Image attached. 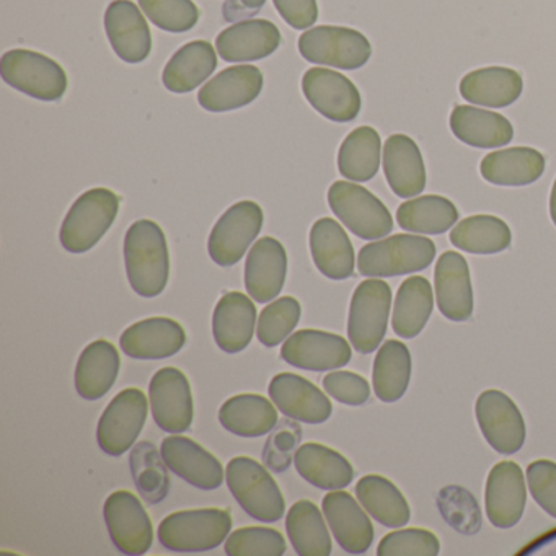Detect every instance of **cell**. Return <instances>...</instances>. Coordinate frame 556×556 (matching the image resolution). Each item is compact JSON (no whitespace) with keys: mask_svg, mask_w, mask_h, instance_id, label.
Returning <instances> with one entry per match:
<instances>
[{"mask_svg":"<svg viewBox=\"0 0 556 556\" xmlns=\"http://www.w3.org/2000/svg\"><path fill=\"white\" fill-rule=\"evenodd\" d=\"M126 275L141 298L161 295L170 278V253L164 230L154 220H136L125 237Z\"/></svg>","mask_w":556,"mask_h":556,"instance_id":"1","label":"cell"},{"mask_svg":"<svg viewBox=\"0 0 556 556\" xmlns=\"http://www.w3.org/2000/svg\"><path fill=\"white\" fill-rule=\"evenodd\" d=\"M232 530V516L219 507L178 510L162 520L159 542L168 552L201 553L223 545Z\"/></svg>","mask_w":556,"mask_h":556,"instance_id":"2","label":"cell"},{"mask_svg":"<svg viewBox=\"0 0 556 556\" xmlns=\"http://www.w3.org/2000/svg\"><path fill=\"white\" fill-rule=\"evenodd\" d=\"M226 481L237 503L252 519L271 523L285 516L281 488L255 458L245 455L232 458L227 464Z\"/></svg>","mask_w":556,"mask_h":556,"instance_id":"3","label":"cell"},{"mask_svg":"<svg viewBox=\"0 0 556 556\" xmlns=\"http://www.w3.org/2000/svg\"><path fill=\"white\" fill-rule=\"evenodd\" d=\"M435 258V245L421 236L400 233L363 247L357 268L366 278H395L429 268Z\"/></svg>","mask_w":556,"mask_h":556,"instance_id":"4","label":"cell"},{"mask_svg":"<svg viewBox=\"0 0 556 556\" xmlns=\"http://www.w3.org/2000/svg\"><path fill=\"white\" fill-rule=\"evenodd\" d=\"M119 213V198L106 188H93L77 198L61 226V245L86 253L103 239Z\"/></svg>","mask_w":556,"mask_h":556,"instance_id":"5","label":"cell"},{"mask_svg":"<svg viewBox=\"0 0 556 556\" xmlns=\"http://www.w3.org/2000/svg\"><path fill=\"white\" fill-rule=\"evenodd\" d=\"M0 76L18 92L41 102H60L70 84L56 61L30 50L8 51L0 61Z\"/></svg>","mask_w":556,"mask_h":556,"instance_id":"6","label":"cell"},{"mask_svg":"<svg viewBox=\"0 0 556 556\" xmlns=\"http://www.w3.org/2000/svg\"><path fill=\"white\" fill-rule=\"evenodd\" d=\"M392 289L382 279H366L351 299L348 338L354 350L370 354L380 346L389 327Z\"/></svg>","mask_w":556,"mask_h":556,"instance_id":"7","label":"cell"},{"mask_svg":"<svg viewBox=\"0 0 556 556\" xmlns=\"http://www.w3.org/2000/svg\"><path fill=\"white\" fill-rule=\"evenodd\" d=\"M328 204L343 226L359 239H383L393 230L392 214L386 204L359 185L334 181L328 190Z\"/></svg>","mask_w":556,"mask_h":556,"instance_id":"8","label":"cell"},{"mask_svg":"<svg viewBox=\"0 0 556 556\" xmlns=\"http://www.w3.org/2000/svg\"><path fill=\"white\" fill-rule=\"evenodd\" d=\"M299 53L312 64L356 71L369 63L372 47L361 31L353 28L321 25L301 35Z\"/></svg>","mask_w":556,"mask_h":556,"instance_id":"9","label":"cell"},{"mask_svg":"<svg viewBox=\"0 0 556 556\" xmlns=\"http://www.w3.org/2000/svg\"><path fill=\"white\" fill-rule=\"evenodd\" d=\"M265 223L262 206L255 201H240L217 220L207 240L211 260L223 268L237 265L255 242Z\"/></svg>","mask_w":556,"mask_h":556,"instance_id":"10","label":"cell"},{"mask_svg":"<svg viewBox=\"0 0 556 556\" xmlns=\"http://www.w3.org/2000/svg\"><path fill=\"white\" fill-rule=\"evenodd\" d=\"M148 396L139 389H125L109 403L99 426L97 442L110 457H122L138 441L148 421Z\"/></svg>","mask_w":556,"mask_h":556,"instance_id":"11","label":"cell"},{"mask_svg":"<svg viewBox=\"0 0 556 556\" xmlns=\"http://www.w3.org/2000/svg\"><path fill=\"white\" fill-rule=\"evenodd\" d=\"M106 529L113 545L129 556L144 555L154 542V527L141 500L131 491L110 494L103 506Z\"/></svg>","mask_w":556,"mask_h":556,"instance_id":"12","label":"cell"},{"mask_svg":"<svg viewBox=\"0 0 556 556\" xmlns=\"http://www.w3.org/2000/svg\"><path fill=\"white\" fill-rule=\"evenodd\" d=\"M152 418L162 431L180 434L188 431L194 416L190 380L177 367L157 370L149 383Z\"/></svg>","mask_w":556,"mask_h":556,"instance_id":"13","label":"cell"},{"mask_svg":"<svg viewBox=\"0 0 556 556\" xmlns=\"http://www.w3.org/2000/svg\"><path fill=\"white\" fill-rule=\"evenodd\" d=\"M481 434L501 455H513L522 448L527 429L516 403L501 390H484L475 405Z\"/></svg>","mask_w":556,"mask_h":556,"instance_id":"14","label":"cell"},{"mask_svg":"<svg viewBox=\"0 0 556 556\" xmlns=\"http://www.w3.org/2000/svg\"><path fill=\"white\" fill-rule=\"evenodd\" d=\"M302 92L315 112L333 123L354 122L363 105L357 87L337 71L308 70L302 79Z\"/></svg>","mask_w":556,"mask_h":556,"instance_id":"15","label":"cell"},{"mask_svg":"<svg viewBox=\"0 0 556 556\" xmlns=\"http://www.w3.org/2000/svg\"><path fill=\"white\" fill-rule=\"evenodd\" d=\"M353 351L340 334L321 330H301L288 338L281 348V357L298 369L324 372L350 364Z\"/></svg>","mask_w":556,"mask_h":556,"instance_id":"16","label":"cell"},{"mask_svg":"<svg viewBox=\"0 0 556 556\" xmlns=\"http://www.w3.org/2000/svg\"><path fill=\"white\" fill-rule=\"evenodd\" d=\"M268 392L276 408L295 421L321 425L333 413L327 393L298 374L281 372L273 377Z\"/></svg>","mask_w":556,"mask_h":556,"instance_id":"17","label":"cell"},{"mask_svg":"<svg viewBox=\"0 0 556 556\" xmlns=\"http://www.w3.org/2000/svg\"><path fill=\"white\" fill-rule=\"evenodd\" d=\"M161 454L167 467L198 490L213 491L223 484L226 470L219 458L185 435H168L162 441Z\"/></svg>","mask_w":556,"mask_h":556,"instance_id":"18","label":"cell"},{"mask_svg":"<svg viewBox=\"0 0 556 556\" xmlns=\"http://www.w3.org/2000/svg\"><path fill=\"white\" fill-rule=\"evenodd\" d=\"M526 503L522 468L510 460L494 465L484 488V507L490 522L497 529H510L522 519Z\"/></svg>","mask_w":556,"mask_h":556,"instance_id":"19","label":"cell"},{"mask_svg":"<svg viewBox=\"0 0 556 556\" xmlns=\"http://www.w3.org/2000/svg\"><path fill=\"white\" fill-rule=\"evenodd\" d=\"M105 30L119 60L139 64L152 50V35L144 15L131 0H113L105 12Z\"/></svg>","mask_w":556,"mask_h":556,"instance_id":"20","label":"cell"},{"mask_svg":"<svg viewBox=\"0 0 556 556\" xmlns=\"http://www.w3.org/2000/svg\"><path fill=\"white\" fill-rule=\"evenodd\" d=\"M187 333L178 321L152 317L123 331L119 346L132 359H167L184 350Z\"/></svg>","mask_w":556,"mask_h":556,"instance_id":"21","label":"cell"},{"mask_svg":"<svg viewBox=\"0 0 556 556\" xmlns=\"http://www.w3.org/2000/svg\"><path fill=\"white\" fill-rule=\"evenodd\" d=\"M321 509L338 545L350 555H363L374 542V527L364 507L346 491L334 490L321 501Z\"/></svg>","mask_w":556,"mask_h":556,"instance_id":"22","label":"cell"},{"mask_svg":"<svg viewBox=\"0 0 556 556\" xmlns=\"http://www.w3.org/2000/svg\"><path fill=\"white\" fill-rule=\"evenodd\" d=\"M262 90L263 74L258 67H227L200 90L198 102L206 112H233L255 102Z\"/></svg>","mask_w":556,"mask_h":556,"instance_id":"23","label":"cell"},{"mask_svg":"<svg viewBox=\"0 0 556 556\" xmlns=\"http://www.w3.org/2000/svg\"><path fill=\"white\" fill-rule=\"evenodd\" d=\"M288 253L279 240L263 237L249 252L245 263V288L260 304L273 302L285 288Z\"/></svg>","mask_w":556,"mask_h":556,"instance_id":"24","label":"cell"},{"mask_svg":"<svg viewBox=\"0 0 556 556\" xmlns=\"http://www.w3.org/2000/svg\"><path fill=\"white\" fill-rule=\"evenodd\" d=\"M435 299L441 314L451 321H467L473 315V288L467 260L444 252L434 269Z\"/></svg>","mask_w":556,"mask_h":556,"instance_id":"25","label":"cell"},{"mask_svg":"<svg viewBox=\"0 0 556 556\" xmlns=\"http://www.w3.org/2000/svg\"><path fill=\"white\" fill-rule=\"evenodd\" d=\"M281 45V31L269 21H243L220 31L216 38L226 63H250L271 56Z\"/></svg>","mask_w":556,"mask_h":556,"instance_id":"26","label":"cell"},{"mask_svg":"<svg viewBox=\"0 0 556 556\" xmlns=\"http://www.w3.org/2000/svg\"><path fill=\"white\" fill-rule=\"evenodd\" d=\"M383 174L390 190L403 200L426 188V165L418 144L406 135H392L383 146Z\"/></svg>","mask_w":556,"mask_h":556,"instance_id":"27","label":"cell"},{"mask_svg":"<svg viewBox=\"0 0 556 556\" xmlns=\"http://www.w3.org/2000/svg\"><path fill=\"white\" fill-rule=\"evenodd\" d=\"M255 304L242 292H227L217 302L213 315V334L217 346L227 354L242 353L256 328Z\"/></svg>","mask_w":556,"mask_h":556,"instance_id":"28","label":"cell"},{"mask_svg":"<svg viewBox=\"0 0 556 556\" xmlns=\"http://www.w3.org/2000/svg\"><path fill=\"white\" fill-rule=\"evenodd\" d=\"M311 253L325 278L343 281L353 276L356 266L353 243L337 220L321 217L312 226Z\"/></svg>","mask_w":556,"mask_h":556,"instance_id":"29","label":"cell"},{"mask_svg":"<svg viewBox=\"0 0 556 556\" xmlns=\"http://www.w3.org/2000/svg\"><path fill=\"white\" fill-rule=\"evenodd\" d=\"M448 126L452 135L470 148H504L514 138L513 125L506 116L477 106H455Z\"/></svg>","mask_w":556,"mask_h":556,"instance_id":"30","label":"cell"},{"mask_svg":"<svg viewBox=\"0 0 556 556\" xmlns=\"http://www.w3.org/2000/svg\"><path fill=\"white\" fill-rule=\"evenodd\" d=\"M523 80L510 67H483L471 71L460 80V96L467 102L486 109H506L522 96Z\"/></svg>","mask_w":556,"mask_h":556,"instance_id":"31","label":"cell"},{"mask_svg":"<svg viewBox=\"0 0 556 556\" xmlns=\"http://www.w3.org/2000/svg\"><path fill=\"white\" fill-rule=\"evenodd\" d=\"M122 357L115 344L106 340L90 343L80 354L76 366V390L84 400L103 399L118 379Z\"/></svg>","mask_w":556,"mask_h":556,"instance_id":"32","label":"cell"},{"mask_svg":"<svg viewBox=\"0 0 556 556\" xmlns=\"http://www.w3.org/2000/svg\"><path fill=\"white\" fill-rule=\"evenodd\" d=\"M298 473L307 483L320 490H343L353 483L354 468L351 462L334 448L318 442H307L294 455Z\"/></svg>","mask_w":556,"mask_h":556,"instance_id":"33","label":"cell"},{"mask_svg":"<svg viewBox=\"0 0 556 556\" xmlns=\"http://www.w3.org/2000/svg\"><path fill=\"white\" fill-rule=\"evenodd\" d=\"M545 157L532 148H509L484 155L480 174L496 187H527L545 172Z\"/></svg>","mask_w":556,"mask_h":556,"instance_id":"34","label":"cell"},{"mask_svg":"<svg viewBox=\"0 0 556 556\" xmlns=\"http://www.w3.org/2000/svg\"><path fill=\"white\" fill-rule=\"evenodd\" d=\"M217 67L216 51L204 40L191 41L177 51L165 66L162 80L174 93L193 92L206 83Z\"/></svg>","mask_w":556,"mask_h":556,"instance_id":"35","label":"cell"},{"mask_svg":"<svg viewBox=\"0 0 556 556\" xmlns=\"http://www.w3.org/2000/svg\"><path fill=\"white\" fill-rule=\"evenodd\" d=\"M219 422L226 431L240 438H260L278 425V409L265 396L242 393L220 406Z\"/></svg>","mask_w":556,"mask_h":556,"instance_id":"36","label":"cell"},{"mask_svg":"<svg viewBox=\"0 0 556 556\" xmlns=\"http://www.w3.org/2000/svg\"><path fill=\"white\" fill-rule=\"evenodd\" d=\"M434 308L432 286L422 276L405 279L396 292L392 327L400 338L413 340L425 330Z\"/></svg>","mask_w":556,"mask_h":556,"instance_id":"37","label":"cell"},{"mask_svg":"<svg viewBox=\"0 0 556 556\" xmlns=\"http://www.w3.org/2000/svg\"><path fill=\"white\" fill-rule=\"evenodd\" d=\"M356 496L361 506L382 526L399 529L409 522L408 501L389 478L366 475L357 481Z\"/></svg>","mask_w":556,"mask_h":556,"instance_id":"38","label":"cell"},{"mask_svg":"<svg viewBox=\"0 0 556 556\" xmlns=\"http://www.w3.org/2000/svg\"><path fill=\"white\" fill-rule=\"evenodd\" d=\"M412 369L408 346L402 341H386L374 361L372 383L377 399L383 403L399 402L408 390Z\"/></svg>","mask_w":556,"mask_h":556,"instance_id":"39","label":"cell"},{"mask_svg":"<svg viewBox=\"0 0 556 556\" xmlns=\"http://www.w3.org/2000/svg\"><path fill=\"white\" fill-rule=\"evenodd\" d=\"M286 530L299 556L331 555V536L321 510L312 501L292 504L286 517Z\"/></svg>","mask_w":556,"mask_h":556,"instance_id":"40","label":"cell"},{"mask_svg":"<svg viewBox=\"0 0 556 556\" xmlns=\"http://www.w3.org/2000/svg\"><path fill=\"white\" fill-rule=\"evenodd\" d=\"M513 233L503 219L488 214L467 217L452 229L451 243L471 255H496L509 249Z\"/></svg>","mask_w":556,"mask_h":556,"instance_id":"41","label":"cell"},{"mask_svg":"<svg viewBox=\"0 0 556 556\" xmlns=\"http://www.w3.org/2000/svg\"><path fill=\"white\" fill-rule=\"evenodd\" d=\"M382 141L370 126H359L351 131L338 152V170L348 180L364 184L372 180L380 167Z\"/></svg>","mask_w":556,"mask_h":556,"instance_id":"42","label":"cell"},{"mask_svg":"<svg viewBox=\"0 0 556 556\" xmlns=\"http://www.w3.org/2000/svg\"><path fill=\"white\" fill-rule=\"evenodd\" d=\"M399 226L406 232L441 236L458 220V211L451 200L438 194L406 201L396 211Z\"/></svg>","mask_w":556,"mask_h":556,"instance_id":"43","label":"cell"},{"mask_svg":"<svg viewBox=\"0 0 556 556\" xmlns=\"http://www.w3.org/2000/svg\"><path fill=\"white\" fill-rule=\"evenodd\" d=\"M132 480L139 496L146 503L155 506L161 504L170 493V468L165 464L164 457L152 442L142 441L132 447L129 455Z\"/></svg>","mask_w":556,"mask_h":556,"instance_id":"44","label":"cell"},{"mask_svg":"<svg viewBox=\"0 0 556 556\" xmlns=\"http://www.w3.org/2000/svg\"><path fill=\"white\" fill-rule=\"evenodd\" d=\"M302 307L298 299L286 295L263 308L256 327V337L266 348L285 343L301 321Z\"/></svg>","mask_w":556,"mask_h":556,"instance_id":"45","label":"cell"},{"mask_svg":"<svg viewBox=\"0 0 556 556\" xmlns=\"http://www.w3.org/2000/svg\"><path fill=\"white\" fill-rule=\"evenodd\" d=\"M438 507L445 522L462 535H475L481 529V510L470 491L462 486L442 488Z\"/></svg>","mask_w":556,"mask_h":556,"instance_id":"46","label":"cell"},{"mask_svg":"<svg viewBox=\"0 0 556 556\" xmlns=\"http://www.w3.org/2000/svg\"><path fill=\"white\" fill-rule=\"evenodd\" d=\"M146 17L168 34L193 30L200 21V9L193 0H139Z\"/></svg>","mask_w":556,"mask_h":556,"instance_id":"47","label":"cell"},{"mask_svg":"<svg viewBox=\"0 0 556 556\" xmlns=\"http://www.w3.org/2000/svg\"><path fill=\"white\" fill-rule=\"evenodd\" d=\"M224 548L229 556H282L286 539L271 527H242L227 536Z\"/></svg>","mask_w":556,"mask_h":556,"instance_id":"48","label":"cell"},{"mask_svg":"<svg viewBox=\"0 0 556 556\" xmlns=\"http://www.w3.org/2000/svg\"><path fill=\"white\" fill-rule=\"evenodd\" d=\"M302 428L295 419L288 418L278 421L271 432L268 441L263 448V462L269 470L275 473H282L289 470L295 452L301 447Z\"/></svg>","mask_w":556,"mask_h":556,"instance_id":"49","label":"cell"},{"mask_svg":"<svg viewBox=\"0 0 556 556\" xmlns=\"http://www.w3.org/2000/svg\"><path fill=\"white\" fill-rule=\"evenodd\" d=\"M441 552L438 536L426 529H403L380 540L379 556H435Z\"/></svg>","mask_w":556,"mask_h":556,"instance_id":"50","label":"cell"},{"mask_svg":"<svg viewBox=\"0 0 556 556\" xmlns=\"http://www.w3.org/2000/svg\"><path fill=\"white\" fill-rule=\"evenodd\" d=\"M324 389L343 405H366L370 399V386L359 374L350 370H334L324 377Z\"/></svg>","mask_w":556,"mask_h":556,"instance_id":"51","label":"cell"},{"mask_svg":"<svg viewBox=\"0 0 556 556\" xmlns=\"http://www.w3.org/2000/svg\"><path fill=\"white\" fill-rule=\"evenodd\" d=\"M530 494L535 503L556 519V464L535 460L527 468Z\"/></svg>","mask_w":556,"mask_h":556,"instance_id":"52","label":"cell"},{"mask_svg":"<svg viewBox=\"0 0 556 556\" xmlns=\"http://www.w3.org/2000/svg\"><path fill=\"white\" fill-rule=\"evenodd\" d=\"M282 21L294 30H307L318 18L317 0H273Z\"/></svg>","mask_w":556,"mask_h":556,"instance_id":"53","label":"cell"},{"mask_svg":"<svg viewBox=\"0 0 556 556\" xmlns=\"http://www.w3.org/2000/svg\"><path fill=\"white\" fill-rule=\"evenodd\" d=\"M265 4L266 0H226L223 8L224 21L239 22L255 17Z\"/></svg>","mask_w":556,"mask_h":556,"instance_id":"54","label":"cell"},{"mask_svg":"<svg viewBox=\"0 0 556 556\" xmlns=\"http://www.w3.org/2000/svg\"><path fill=\"white\" fill-rule=\"evenodd\" d=\"M549 216L556 226V180L553 184L552 193H549Z\"/></svg>","mask_w":556,"mask_h":556,"instance_id":"55","label":"cell"}]
</instances>
